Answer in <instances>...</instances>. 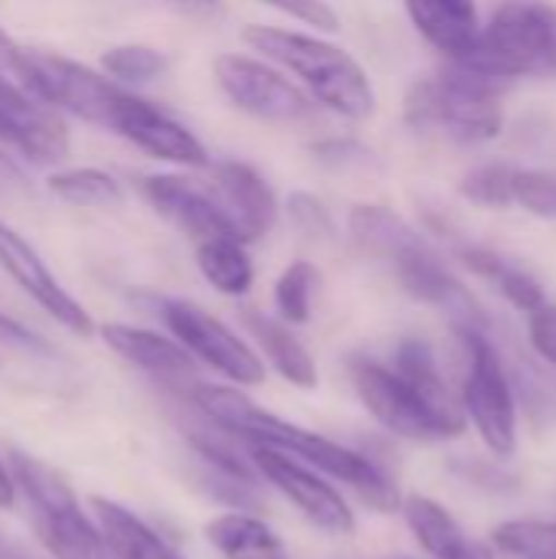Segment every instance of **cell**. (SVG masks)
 Masks as SVG:
<instances>
[{
	"mask_svg": "<svg viewBox=\"0 0 556 559\" xmlns=\"http://www.w3.org/2000/svg\"><path fill=\"white\" fill-rule=\"evenodd\" d=\"M190 396H193V406L216 429L246 439V445H269V449H279V452L305 462L308 468L321 472L324 478L347 485L377 514L400 511V501H403L400 488L374 459H367V455H360V452H354V449H347V445H341L321 432H311L305 426L279 419L275 413H265L239 386L193 383Z\"/></svg>",
	"mask_w": 556,
	"mask_h": 559,
	"instance_id": "cell-1",
	"label": "cell"
},
{
	"mask_svg": "<svg viewBox=\"0 0 556 559\" xmlns=\"http://www.w3.org/2000/svg\"><path fill=\"white\" fill-rule=\"evenodd\" d=\"M246 43L256 52H262L265 59L295 72L324 108H331L344 118H354V121H360L374 111V105H377L374 85H370L364 66L341 46L324 43L308 33L259 26V23L246 26Z\"/></svg>",
	"mask_w": 556,
	"mask_h": 559,
	"instance_id": "cell-2",
	"label": "cell"
},
{
	"mask_svg": "<svg viewBox=\"0 0 556 559\" xmlns=\"http://www.w3.org/2000/svg\"><path fill=\"white\" fill-rule=\"evenodd\" d=\"M456 66L498 85L524 75H554L556 7L547 0L498 3L488 26L478 29L475 46Z\"/></svg>",
	"mask_w": 556,
	"mask_h": 559,
	"instance_id": "cell-3",
	"label": "cell"
},
{
	"mask_svg": "<svg viewBox=\"0 0 556 559\" xmlns=\"http://www.w3.org/2000/svg\"><path fill=\"white\" fill-rule=\"evenodd\" d=\"M403 118L416 131H439L462 144L495 141L505 128L501 85L462 66L419 79L406 92Z\"/></svg>",
	"mask_w": 556,
	"mask_h": 559,
	"instance_id": "cell-4",
	"label": "cell"
},
{
	"mask_svg": "<svg viewBox=\"0 0 556 559\" xmlns=\"http://www.w3.org/2000/svg\"><path fill=\"white\" fill-rule=\"evenodd\" d=\"M10 69L20 75L23 88L49 105L52 111H69L82 121L108 128L111 108L121 98L125 88L98 75L95 69L66 59L59 52H43V49H20L10 59Z\"/></svg>",
	"mask_w": 556,
	"mask_h": 559,
	"instance_id": "cell-5",
	"label": "cell"
},
{
	"mask_svg": "<svg viewBox=\"0 0 556 559\" xmlns=\"http://www.w3.org/2000/svg\"><path fill=\"white\" fill-rule=\"evenodd\" d=\"M157 318L197 364L216 370L233 386L265 383V360L259 357V350L200 305L184 298H161Z\"/></svg>",
	"mask_w": 556,
	"mask_h": 559,
	"instance_id": "cell-6",
	"label": "cell"
},
{
	"mask_svg": "<svg viewBox=\"0 0 556 559\" xmlns=\"http://www.w3.org/2000/svg\"><path fill=\"white\" fill-rule=\"evenodd\" d=\"M459 337L469 354V370L462 386L465 419H472L482 442L505 459L518 445V409H514V393L505 364L482 328H459Z\"/></svg>",
	"mask_w": 556,
	"mask_h": 559,
	"instance_id": "cell-7",
	"label": "cell"
},
{
	"mask_svg": "<svg viewBox=\"0 0 556 559\" xmlns=\"http://www.w3.org/2000/svg\"><path fill=\"white\" fill-rule=\"evenodd\" d=\"M249 465L259 478H265L288 504L298 508V514L315 524L318 531L331 534V537H347L354 534L357 521L351 504L344 501V495L315 468H308L305 462L269 449V445H249Z\"/></svg>",
	"mask_w": 556,
	"mask_h": 559,
	"instance_id": "cell-8",
	"label": "cell"
},
{
	"mask_svg": "<svg viewBox=\"0 0 556 559\" xmlns=\"http://www.w3.org/2000/svg\"><path fill=\"white\" fill-rule=\"evenodd\" d=\"M351 380L364 403V409L393 436L410 442H442L449 439L439 419L426 409V403L413 393V386L393 370L370 357L351 360Z\"/></svg>",
	"mask_w": 556,
	"mask_h": 559,
	"instance_id": "cell-9",
	"label": "cell"
},
{
	"mask_svg": "<svg viewBox=\"0 0 556 559\" xmlns=\"http://www.w3.org/2000/svg\"><path fill=\"white\" fill-rule=\"evenodd\" d=\"M213 72L223 95L246 115L288 124V121H305L315 111L311 98L298 85H292L282 72L269 69L259 59L226 52L213 62Z\"/></svg>",
	"mask_w": 556,
	"mask_h": 559,
	"instance_id": "cell-10",
	"label": "cell"
},
{
	"mask_svg": "<svg viewBox=\"0 0 556 559\" xmlns=\"http://www.w3.org/2000/svg\"><path fill=\"white\" fill-rule=\"evenodd\" d=\"M0 269L13 278V285L29 295L56 324H62L66 331L79 334V337H92L95 334V321L92 314L56 282V275L49 272V265L43 262V255L7 223H0Z\"/></svg>",
	"mask_w": 556,
	"mask_h": 559,
	"instance_id": "cell-11",
	"label": "cell"
},
{
	"mask_svg": "<svg viewBox=\"0 0 556 559\" xmlns=\"http://www.w3.org/2000/svg\"><path fill=\"white\" fill-rule=\"evenodd\" d=\"M108 128L157 160H170V164H184V167L210 164L206 147L193 138V131H187L180 121L164 115L157 105L138 98L131 92H121V98L115 102Z\"/></svg>",
	"mask_w": 556,
	"mask_h": 559,
	"instance_id": "cell-12",
	"label": "cell"
},
{
	"mask_svg": "<svg viewBox=\"0 0 556 559\" xmlns=\"http://www.w3.org/2000/svg\"><path fill=\"white\" fill-rule=\"evenodd\" d=\"M0 144L16 147L33 164H59L69 154V128L59 111L0 79Z\"/></svg>",
	"mask_w": 556,
	"mask_h": 559,
	"instance_id": "cell-13",
	"label": "cell"
},
{
	"mask_svg": "<svg viewBox=\"0 0 556 559\" xmlns=\"http://www.w3.org/2000/svg\"><path fill=\"white\" fill-rule=\"evenodd\" d=\"M206 167H210L206 187L213 190L220 210L226 213L236 239L259 242L262 236H269L279 219V200L275 190L265 183V177L239 160H216Z\"/></svg>",
	"mask_w": 556,
	"mask_h": 559,
	"instance_id": "cell-14",
	"label": "cell"
},
{
	"mask_svg": "<svg viewBox=\"0 0 556 559\" xmlns=\"http://www.w3.org/2000/svg\"><path fill=\"white\" fill-rule=\"evenodd\" d=\"M397 269L400 285L423 305H433L446 311L459 328H485V311L475 301V295L446 269V262L433 252L426 239H416L406 246L397 259H390Z\"/></svg>",
	"mask_w": 556,
	"mask_h": 559,
	"instance_id": "cell-15",
	"label": "cell"
},
{
	"mask_svg": "<svg viewBox=\"0 0 556 559\" xmlns=\"http://www.w3.org/2000/svg\"><path fill=\"white\" fill-rule=\"evenodd\" d=\"M141 197L151 203V210H157L164 219H170L180 233L200 239H213V236H229L236 239L226 213L220 210L213 190L200 180H187L177 174H151L138 180Z\"/></svg>",
	"mask_w": 556,
	"mask_h": 559,
	"instance_id": "cell-16",
	"label": "cell"
},
{
	"mask_svg": "<svg viewBox=\"0 0 556 559\" xmlns=\"http://www.w3.org/2000/svg\"><path fill=\"white\" fill-rule=\"evenodd\" d=\"M102 341L131 367L164 383H197V360L174 341L147 328L102 324Z\"/></svg>",
	"mask_w": 556,
	"mask_h": 559,
	"instance_id": "cell-17",
	"label": "cell"
},
{
	"mask_svg": "<svg viewBox=\"0 0 556 559\" xmlns=\"http://www.w3.org/2000/svg\"><path fill=\"white\" fill-rule=\"evenodd\" d=\"M393 370L413 386V393L426 403V409L439 419V426L446 429L449 439L462 436L465 432V409L462 403L456 400V393L449 390V383L442 380L439 373V364H436V354L426 341L419 337H406L400 347H397V364Z\"/></svg>",
	"mask_w": 556,
	"mask_h": 559,
	"instance_id": "cell-18",
	"label": "cell"
},
{
	"mask_svg": "<svg viewBox=\"0 0 556 559\" xmlns=\"http://www.w3.org/2000/svg\"><path fill=\"white\" fill-rule=\"evenodd\" d=\"M406 13L419 36L449 59H462L482 29L475 0H406Z\"/></svg>",
	"mask_w": 556,
	"mask_h": 559,
	"instance_id": "cell-19",
	"label": "cell"
},
{
	"mask_svg": "<svg viewBox=\"0 0 556 559\" xmlns=\"http://www.w3.org/2000/svg\"><path fill=\"white\" fill-rule=\"evenodd\" d=\"M242 324L252 334V341L259 344V350L265 354V360L272 364V370L285 383H292L298 390H315L318 386V364H315L308 347L298 341V334L285 321H275V318H269L262 311L246 308Z\"/></svg>",
	"mask_w": 556,
	"mask_h": 559,
	"instance_id": "cell-20",
	"label": "cell"
},
{
	"mask_svg": "<svg viewBox=\"0 0 556 559\" xmlns=\"http://www.w3.org/2000/svg\"><path fill=\"white\" fill-rule=\"evenodd\" d=\"M88 508L95 514V524L105 537L111 559H184L154 527H147L138 514H131L118 501L95 495L88 498Z\"/></svg>",
	"mask_w": 556,
	"mask_h": 559,
	"instance_id": "cell-21",
	"label": "cell"
},
{
	"mask_svg": "<svg viewBox=\"0 0 556 559\" xmlns=\"http://www.w3.org/2000/svg\"><path fill=\"white\" fill-rule=\"evenodd\" d=\"M206 544L223 559H288L282 537L246 511H226L206 521Z\"/></svg>",
	"mask_w": 556,
	"mask_h": 559,
	"instance_id": "cell-22",
	"label": "cell"
},
{
	"mask_svg": "<svg viewBox=\"0 0 556 559\" xmlns=\"http://www.w3.org/2000/svg\"><path fill=\"white\" fill-rule=\"evenodd\" d=\"M36 534L43 550L52 559H108L105 537L98 524L82 511V504L36 514Z\"/></svg>",
	"mask_w": 556,
	"mask_h": 559,
	"instance_id": "cell-23",
	"label": "cell"
},
{
	"mask_svg": "<svg viewBox=\"0 0 556 559\" xmlns=\"http://www.w3.org/2000/svg\"><path fill=\"white\" fill-rule=\"evenodd\" d=\"M347 229H351V242L364 255L387 259V262L397 259L416 239H423L400 213H393L387 206H370V203H360V206L351 210Z\"/></svg>",
	"mask_w": 556,
	"mask_h": 559,
	"instance_id": "cell-24",
	"label": "cell"
},
{
	"mask_svg": "<svg viewBox=\"0 0 556 559\" xmlns=\"http://www.w3.org/2000/svg\"><path fill=\"white\" fill-rule=\"evenodd\" d=\"M459 259H462L465 269H472L475 275L492 282L518 311L531 314L541 305H547V295H544L541 282H534L528 272H521L514 262L501 259L498 252H492L485 246H459Z\"/></svg>",
	"mask_w": 556,
	"mask_h": 559,
	"instance_id": "cell-25",
	"label": "cell"
},
{
	"mask_svg": "<svg viewBox=\"0 0 556 559\" xmlns=\"http://www.w3.org/2000/svg\"><path fill=\"white\" fill-rule=\"evenodd\" d=\"M197 269L220 295H229V298H242L256 282V269L246 252V242L229 239V236L200 239L197 242Z\"/></svg>",
	"mask_w": 556,
	"mask_h": 559,
	"instance_id": "cell-26",
	"label": "cell"
},
{
	"mask_svg": "<svg viewBox=\"0 0 556 559\" xmlns=\"http://www.w3.org/2000/svg\"><path fill=\"white\" fill-rule=\"evenodd\" d=\"M400 514L410 527V534L416 537L419 550L429 554L433 559L452 557L462 544H465V534L459 527V521L433 498L426 495H410L400 501Z\"/></svg>",
	"mask_w": 556,
	"mask_h": 559,
	"instance_id": "cell-27",
	"label": "cell"
},
{
	"mask_svg": "<svg viewBox=\"0 0 556 559\" xmlns=\"http://www.w3.org/2000/svg\"><path fill=\"white\" fill-rule=\"evenodd\" d=\"M7 465L16 481V491H23L33 514H52V511H66V508L79 504L75 491L52 465H46L33 455H23V452H13Z\"/></svg>",
	"mask_w": 556,
	"mask_h": 559,
	"instance_id": "cell-28",
	"label": "cell"
},
{
	"mask_svg": "<svg viewBox=\"0 0 556 559\" xmlns=\"http://www.w3.org/2000/svg\"><path fill=\"white\" fill-rule=\"evenodd\" d=\"M49 193L59 197L62 203L72 206H92V210H115L125 203L121 183L98 170V167H72V170H56L49 180Z\"/></svg>",
	"mask_w": 556,
	"mask_h": 559,
	"instance_id": "cell-29",
	"label": "cell"
},
{
	"mask_svg": "<svg viewBox=\"0 0 556 559\" xmlns=\"http://www.w3.org/2000/svg\"><path fill=\"white\" fill-rule=\"evenodd\" d=\"M318 282H321L318 269L311 262H305V259L292 262L279 275V282H275V308H279V318L285 324H308Z\"/></svg>",
	"mask_w": 556,
	"mask_h": 559,
	"instance_id": "cell-30",
	"label": "cell"
},
{
	"mask_svg": "<svg viewBox=\"0 0 556 559\" xmlns=\"http://www.w3.org/2000/svg\"><path fill=\"white\" fill-rule=\"evenodd\" d=\"M492 544L518 559H556L554 521H508L495 527Z\"/></svg>",
	"mask_w": 556,
	"mask_h": 559,
	"instance_id": "cell-31",
	"label": "cell"
},
{
	"mask_svg": "<svg viewBox=\"0 0 556 559\" xmlns=\"http://www.w3.org/2000/svg\"><path fill=\"white\" fill-rule=\"evenodd\" d=\"M511 180H514V167L505 160H492V164L472 167L459 180V193L475 206L505 210V206H511Z\"/></svg>",
	"mask_w": 556,
	"mask_h": 559,
	"instance_id": "cell-32",
	"label": "cell"
},
{
	"mask_svg": "<svg viewBox=\"0 0 556 559\" xmlns=\"http://www.w3.org/2000/svg\"><path fill=\"white\" fill-rule=\"evenodd\" d=\"M102 69L111 79H121V82H147V79H154V75H161L167 69V56L157 52L154 46L125 43V46H111L102 56Z\"/></svg>",
	"mask_w": 556,
	"mask_h": 559,
	"instance_id": "cell-33",
	"label": "cell"
},
{
	"mask_svg": "<svg viewBox=\"0 0 556 559\" xmlns=\"http://www.w3.org/2000/svg\"><path fill=\"white\" fill-rule=\"evenodd\" d=\"M511 203H518L524 213L556 219V174L554 170H534V167H514L511 180Z\"/></svg>",
	"mask_w": 556,
	"mask_h": 559,
	"instance_id": "cell-34",
	"label": "cell"
},
{
	"mask_svg": "<svg viewBox=\"0 0 556 559\" xmlns=\"http://www.w3.org/2000/svg\"><path fill=\"white\" fill-rule=\"evenodd\" d=\"M311 154L338 170H351V167H370L374 164V151L367 144H360L357 138H324L318 144H311Z\"/></svg>",
	"mask_w": 556,
	"mask_h": 559,
	"instance_id": "cell-35",
	"label": "cell"
},
{
	"mask_svg": "<svg viewBox=\"0 0 556 559\" xmlns=\"http://www.w3.org/2000/svg\"><path fill=\"white\" fill-rule=\"evenodd\" d=\"M288 219L305 236H331L334 233L331 210L318 197H311V193H292L288 197Z\"/></svg>",
	"mask_w": 556,
	"mask_h": 559,
	"instance_id": "cell-36",
	"label": "cell"
},
{
	"mask_svg": "<svg viewBox=\"0 0 556 559\" xmlns=\"http://www.w3.org/2000/svg\"><path fill=\"white\" fill-rule=\"evenodd\" d=\"M528 337L531 347L556 367V305H541L528 314Z\"/></svg>",
	"mask_w": 556,
	"mask_h": 559,
	"instance_id": "cell-37",
	"label": "cell"
},
{
	"mask_svg": "<svg viewBox=\"0 0 556 559\" xmlns=\"http://www.w3.org/2000/svg\"><path fill=\"white\" fill-rule=\"evenodd\" d=\"M308 26H318V29H338V13L324 3V0H262Z\"/></svg>",
	"mask_w": 556,
	"mask_h": 559,
	"instance_id": "cell-38",
	"label": "cell"
},
{
	"mask_svg": "<svg viewBox=\"0 0 556 559\" xmlns=\"http://www.w3.org/2000/svg\"><path fill=\"white\" fill-rule=\"evenodd\" d=\"M0 347L16 350V354H52V347L39 334H33L29 328H23L20 321L7 314H0Z\"/></svg>",
	"mask_w": 556,
	"mask_h": 559,
	"instance_id": "cell-39",
	"label": "cell"
},
{
	"mask_svg": "<svg viewBox=\"0 0 556 559\" xmlns=\"http://www.w3.org/2000/svg\"><path fill=\"white\" fill-rule=\"evenodd\" d=\"M26 193H29V180H26L23 167L0 147V200L26 197Z\"/></svg>",
	"mask_w": 556,
	"mask_h": 559,
	"instance_id": "cell-40",
	"label": "cell"
},
{
	"mask_svg": "<svg viewBox=\"0 0 556 559\" xmlns=\"http://www.w3.org/2000/svg\"><path fill=\"white\" fill-rule=\"evenodd\" d=\"M16 504V481L10 475V465L0 459V511H13Z\"/></svg>",
	"mask_w": 556,
	"mask_h": 559,
	"instance_id": "cell-41",
	"label": "cell"
},
{
	"mask_svg": "<svg viewBox=\"0 0 556 559\" xmlns=\"http://www.w3.org/2000/svg\"><path fill=\"white\" fill-rule=\"evenodd\" d=\"M446 559H495L492 557V550L488 547H482V544H462L452 557Z\"/></svg>",
	"mask_w": 556,
	"mask_h": 559,
	"instance_id": "cell-42",
	"label": "cell"
},
{
	"mask_svg": "<svg viewBox=\"0 0 556 559\" xmlns=\"http://www.w3.org/2000/svg\"><path fill=\"white\" fill-rule=\"evenodd\" d=\"M13 52H16V43L0 29V66H7L10 69V59H13Z\"/></svg>",
	"mask_w": 556,
	"mask_h": 559,
	"instance_id": "cell-43",
	"label": "cell"
},
{
	"mask_svg": "<svg viewBox=\"0 0 556 559\" xmlns=\"http://www.w3.org/2000/svg\"><path fill=\"white\" fill-rule=\"evenodd\" d=\"M167 3H174V7H184V10H216V0H167Z\"/></svg>",
	"mask_w": 556,
	"mask_h": 559,
	"instance_id": "cell-44",
	"label": "cell"
}]
</instances>
